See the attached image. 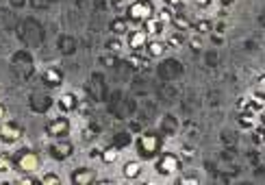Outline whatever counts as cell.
<instances>
[{
    "label": "cell",
    "mask_w": 265,
    "mask_h": 185,
    "mask_svg": "<svg viewBox=\"0 0 265 185\" xmlns=\"http://www.w3.org/2000/svg\"><path fill=\"white\" fill-rule=\"evenodd\" d=\"M261 122H263V127H265V113H263V116H261Z\"/></svg>",
    "instance_id": "obj_36"
},
{
    "label": "cell",
    "mask_w": 265,
    "mask_h": 185,
    "mask_svg": "<svg viewBox=\"0 0 265 185\" xmlns=\"http://www.w3.org/2000/svg\"><path fill=\"white\" fill-rule=\"evenodd\" d=\"M189 44H191V48H194V50H200V46H202V39H200V37H198V35H196V37H191V41H189Z\"/></svg>",
    "instance_id": "obj_30"
},
{
    "label": "cell",
    "mask_w": 265,
    "mask_h": 185,
    "mask_svg": "<svg viewBox=\"0 0 265 185\" xmlns=\"http://www.w3.org/2000/svg\"><path fill=\"white\" fill-rule=\"evenodd\" d=\"M120 48H122V41H120L118 37H111L109 41H107V50L109 52H118Z\"/></svg>",
    "instance_id": "obj_26"
},
{
    "label": "cell",
    "mask_w": 265,
    "mask_h": 185,
    "mask_svg": "<svg viewBox=\"0 0 265 185\" xmlns=\"http://www.w3.org/2000/svg\"><path fill=\"white\" fill-rule=\"evenodd\" d=\"M100 159H102V164H107V166L116 164V159H118V148H116V146H107V148H102Z\"/></svg>",
    "instance_id": "obj_17"
},
{
    "label": "cell",
    "mask_w": 265,
    "mask_h": 185,
    "mask_svg": "<svg viewBox=\"0 0 265 185\" xmlns=\"http://www.w3.org/2000/svg\"><path fill=\"white\" fill-rule=\"evenodd\" d=\"M194 2L198 4V7H209V4H211V0H194Z\"/></svg>",
    "instance_id": "obj_34"
},
{
    "label": "cell",
    "mask_w": 265,
    "mask_h": 185,
    "mask_svg": "<svg viewBox=\"0 0 265 185\" xmlns=\"http://www.w3.org/2000/svg\"><path fill=\"white\" fill-rule=\"evenodd\" d=\"M109 28L113 35H124V33H129V20L126 17H113Z\"/></svg>",
    "instance_id": "obj_16"
},
{
    "label": "cell",
    "mask_w": 265,
    "mask_h": 185,
    "mask_svg": "<svg viewBox=\"0 0 265 185\" xmlns=\"http://www.w3.org/2000/svg\"><path fill=\"white\" fill-rule=\"evenodd\" d=\"M213 24H211V20H198L191 24V31H196V35H202V33H209Z\"/></svg>",
    "instance_id": "obj_21"
},
{
    "label": "cell",
    "mask_w": 265,
    "mask_h": 185,
    "mask_svg": "<svg viewBox=\"0 0 265 185\" xmlns=\"http://www.w3.org/2000/svg\"><path fill=\"white\" fill-rule=\"evenodd\" d=\"M172 24H174V28H176V31H191V24H194V22L189 20V15H185V13H180V11H174V15H172Z\"/></svg>",
    "instance_id": "obj_13"
},
{
    "label": "cell",
    "mask_w": 265,
    "mask_h": 185,
    "mask_svg": "<svg viewBox=\"0 0 265 185\" xmlns=\"http://www.w3.org/2000/svg\"><path fill=\"white\" fill-rule=\"evenodd\" d=\"M48 153H50L52 159L57 161H65L74 155V144L68 140V137H57L50 146H48Z\"/></svg>",
    "instance_id": "obj_6"
},
{
    "label": "cell",
    "mask_w": 265,
    "mask_h": 185,
    "mask_svg": "<svg viewBox=\"0 0 265 185\" xmlns=\"http://www.w3.org/2000/svg\"><path fill=\"white\" fill-rule=\"evenodd\" d=\"M183 151H185V157H187V159H191V157H194V148H191V146H185Z\"/></svg>",
    "instance_id": "obj_32"
},
{
    "label": "cell",
    "mask_w": 265,
    "mask_h": 185,
    "mask_svg": "<svg viewBox=\"0 0 265 185\" xmlns=\"http://www.w3.org/2000/svg\"><path fill=\"white\" fill-rule=\"evenodd\" d=\"M122 175H124V179H131V181L139 179V175H141V164H139V161H126L124 168H122Z\"/></svg>",
    "instance_id": "obj_15"
},
{
    "label": "cell",
    "mask_w": 265,
    "mask_h": 185,
    "mask_svg": "<svg viewBox=\"0 0 265 185\" xmlns=\"http://www.w3.org/2000/svg\"><path fill=\"white\" fill-rule=\"evenodd\" d=\"M161 144H163V140H161L159 133H154V131H146V133H141L139 140H137L139 157L141 159H154L156 155L161 153Z\"/></svg>",
    "instance_id": "obj_1"
},
{
    "label": "cell",
    "mask_w": 265,
    "mask_h": 185,
    "mask_svg": "<svg viewBox=\"0 0 265 185\" xmlns=\"http://www.w3.org/2000/svg\"><path fill=\"white\" fill-rule=\"evenodd\" d=\"M39 179H41L44 185H61V177L55 175V172H46V175L39 177Z\"/></svg>",
    "instance_id": "obj_24"
},
{
    "label": "cell",
    "mask_w": 265,
    "mask_h": 185,
    "mask_svg": "<svg viewBox=\"0 0 265 185\" xmlns=\"http://www.w3.org/2000/svg\"><path fill=\"white\" fill-rule=\"evenodd\" d=\"M126 44L132 52H141L148 44V33L143 28H135V31H129V37H126Z\"/></svg>",
    "instance_id": "obj_8"
},
{
    "label": "cell",
    "mask_w": 265,
    "mask_h": 185,
    "mask_svg": "<svg viewBox=\"0 0 265 185\" xmlns=\"http://www.w3.org/2000/svg\"><path fill=\"white\" fill-rule=\"evenodd\" d=\"M178 183H180V185H187V183L200 185V179H198V177H194V175H191V177H180V179H178Z\"/></svg>",
    "instance_id": "obj_28"
},
{
    "label": "cell",
    "mask_w": 265,
    "mask_h": 185,
    "mask_svg": "<svg viewBox=\"0 0 265 185\" xmlns=\"http://www.w3.org/2000/svg\"><path fill=\"white\" fill-rule=\"evenodd\" d=\"M141 24H143V31H146L148 35H156V37H159V35H163V31H165V24L161 20H156L154 15L148 17V20L141 22Z\"/></svg>",
    "instance_id": "obj_14"
},
{
    "label": "cell",
    "mask_w": 265,
    "mask_h": 185,
    "mask_svg": "<svg viewBox=\"0 0 265 185\" xmlns=\"http://www.w3.org/2000/svg\"><path fill=\"white\" fill-rule=\"evenodd\" d=\"M154 15V4L150 0H132V2L126 7V20L132 22V24H141L148 17Z\"/></svg>",
    "instance_id": "obj_3"
},
{
    "label": "cell",
    "mask_w": 265,
    "mask_h": 185,
    "mask_svg": "<svg viewBox=\"0 0 265 185\" xmlns=\"http://www.w3.org/2000/svg\"><path fill=\"white\" fill-rule=\"evenodd\" d=\"M255 142L257 144H265V127L255 129Z\"/></svg>",
    "instance_id": "obj_27"
},
{
    "label": "cell",
    "mask_w": 265,
    "mask_h": 185,
    "mask_svg": "<svg viewBox=\"0 0 265 185\" xmlns=\"http://www.w3.org/2000/svg\"><path fill=\"white\" fill-rule=\"evenodd\" d=\"M183 41H185V35H183V31L170 33V35H167V37H165L167 48H180V46H183Z\"/></svg>",
    "instance_id": "obj_18"
},
{
    "label": "cell",
    "mask_w": 265,
    "mask_h": 185,
    "mask_svg": "<svg viewBox=\"0 0 265 185\" xmlns=\"http://www.w3.org/2000/svg\"><path fill=\"white\" fill-rule=\"evenodd\" d=\"M239 127L244 129H252V124H255V113H248V111H239V118H237Z\"/></svg>",
    "instance_id": "obj_20"
},
{
    "label": "cell",
    "mask_w": 265,
    "mask_h": 185,
    "mask_svg": "<svg viewBox=\"0 0 265 185\" xmlns=\"http://www.w3.org/2000/svg\"><path fill=\"white\" fill-rule=\"evenodd\" d=\"M17 183H22V185H33V183H41V179L39 177H35L33 172H22L20 177L15 179Z\"/></svg>",
    "instance_id": "obj_23"
},
{
    "label": "cell",
    "mask_w": 265,
    "mask_h": 185,
    "mask_svg": "<svg viewBox=\"0 0 265 185\" xmlns=\"http://www.w3.org/2000/svg\"><path fill=\"white\" fill-rule=\"evenodd\" d=\"M24 137V129L22 124H17L15 120H0V142L2 144H17Z\"/></svg>",
    "instance_id": "obj_4"
},
{
    "label": "cell",
    "mask_w": 265,
    "mask_h": 185,
    "mask_svg": "<svg viewBox=\"0 0 265 185\" xmlns=\"http://www.w3.org/2000/svg\"><path fill=\"white\" fill-rule=\"evenodd\" d=\"M156 172L161 177H172L174 172L180 168V157L174 153H159L156 155V164H154Z\"/></svg>",
    "instance_id": "obj_5"
},
{
    "label": "cell",
    "mask_w": 265,
    "mask_h": 185,
    "mask_svg": "<svg viewBox=\"0 0 265 185\" xmlns=\"http://www.w3.org/2000/svg\"><path fill=\"white\" fill-rule=\"evenodd\" d=\"M100 148H92V151H89V157H92V159H96V157H100Z\"/></svg>",
    "instance_id": "obj_33"
},
{
    "label": "cell",
    "mask_w": 265,
    "mask_h": 185,
    "mask_svg": "<svg viewBox=\"0 0 265 185\" xmlns=\"http://www.w3.org/2000/svg\"><path fill=\"white\" fill-rule=\"evenodd\" d=\"M183 2H185V0H165V4H167V7H172V9L183 7Z\"/></svg>",
    "instance_id": "obj_29"
},
{
    "label": "cell",
    "mask_w": 265,
    "mask_h": 185,
    "mask_svg": "<svg viewBox=\"0 0 265 185\" xmlns=\"http://www.w3.org/2000/svg\"><path fill=\"white\" fill-rule=\"evenodd\" d=\"M165 50H167V44H165V41H161V39H148L146 48H143V52H146L148 59H159V57H163Z\"/></svg>",
    "instance_id": "obj_11"
},
{
    "label": "cell",
    "mask_w": 265,
    "mask_h": 185,
    "mask_svg": "<svg viewBox=\"0 0 265 185\" xmlns=\"http://www.w3.org/2000/svg\"><path fill=\"white\" fill-rule=\"evenodd\" d=\"M172 15H174V9H172V7H167V4H165V7L161 9L159 13H156V20H161L163 24H167V22L172 20Z\"/></svg>",
    "instance_id": "obj_25"
},
{
    "label": "cell",
    "mask_w": 265,
    "mask_h": 185,
    "mask_svg": "<svg viewBox=\"0 0 265 185\" xmlns=\"http://www.w3.org/2000/svg\"><path fill=\"white\" fill-rule=\"evenodd\" d=\"M13 170V161H11V155L0 151V175H4V172Z\"/></svg>",
    "instance_id": "obj_19"
},
{
    "label": "cell",
    "mask_w": 265,
    "mask_h": 185,
    "mask_svg": "<svg viewBox=\"0 0 265 185\" xmlns=\"http://www.w3.org/2000/svg\"><path fill=\"white\" fill-rule=\"evenodd\" d=\"M11 161H13V170H20V172H35L41 166V157L33 148H20L11 157Z\"/></svg>",
    "instance_id": "obj_2"
},
{
    "label": "cell",
    "mask_w": 265,
    "mask_h": 185,
    "mask_svg": "<svg viewBox=\"0 0 265 185\" xmlns=\"http://www.w3.org/2000/svg\"><path fill=\"white\" fill-rule=\"evenodd\" d=\"M41 79H44V83H46L48 87H59L63 83V72L59 68H55V65H50V68L44 70Z\"/></svg>",
    "instance_id": "obj_12"
},
{
    "label": "cell",
    "mask_w": 265,
    "mask_h": 185,
    "mask_svg": "<svg viewBox=\"0 0 265 185\" xmlns=\"http://www.w3.org/2000/svg\"><path fill=\"white\" fill-rule=\"evenodd\" d=\"M129 63L132 68H143V65H148V57L146 55H139V52H132L129 57Z\"/></svg>",
    "instance_id": "obj_22"
},
{
    "label": "cell",
    "mask_w": 265,
    "mask_h": 185,
    "mask_svg": "<svg viewBox=\"0 0 265 185\" xmlns=\"http://www.w3.org/2000/svg\"><path fill=\"white\" fill-rule=\"evenodd\" d=\"M70 181L74 185H92L96 181V170H92V168H76L70 175Z\"/></svg>",
    "instance_id": "obj_9"
},
{
    "label": "cell",
    "mask_w": 265,
    "mask_h": 185,
    "mask_svg": "<svg viewBox=\"0 0 265 185\" xmlns=\"http://www.w3.org/2000/svg\"><path fill=\"white\" fill-rule=\"evenodd\" d=\"M259 83H261V85L265 87V76H261V79H259Z\"/></svg>",
    "instance_id": "obj_35"
},
{
    "label": "cell",
    "mask_w": 265,
    "mask_h": 185,
    "mask_svg": "<svg viewBox=\"0 0 265 185\" xmlns=\"http://www.w3.org/2000/svg\"><path fill=\"white\" fill-rule=\"evenodd\" d=\"M70 129H72V124H70L68 118H65V116H57V118H52V120H48L46 135L50 137V140H57V137H68Z\"/></svg>",
    "instance_id": "obj_7"
},
{
    "label": "cell",
    "mask_w": 265,
    "mask_h": 185,
    "mask_svg": "<svg viewBox=\"0 0 265 185\" xmlns=\"http://www.w3.org/2000/svg\"><path fill=\"white\" fill-rule=\"evenodd\" d=\"M4 118H7V105L0 103V120H4Z\"/></svg>",
    "instance_id": "obj_31"
},
{
    "label": "cell",
    "mask_w": 265,
    "mask_h": 185,
    "mask_svg": "<svg viewBox=\"0 0 265 185\" xmlns=\"http://www.w3.org/2000/svg\"><path fill=\"white\" fill-rule=\"evenodd\" d=\"M57 109L61 111V113H72V111H76V109H78V98H76V94H72V92L61 94V96L57 98Z\"/></svg>",
    "instance_id": "obj_10"
}]
</instances>
